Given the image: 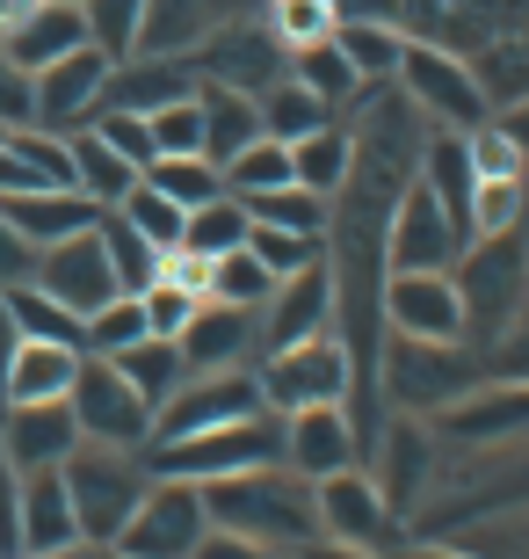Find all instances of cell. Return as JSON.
<instances>
[{
    "label": "cell",
    "mask_w": 529,
    "mask_h": 559,
    "mask_svg": "<svg viewBox=\"0 0 529 559\" xmlns=\"http://www.w3.org/2000/svg\"><path fill=\"white\" fill-rule=\"evenodd\" d=\"M103 248H109V270H117V284L139 298V290H153L160 284V270H167V254L145 240L123 211H103Z\"/></svg>",
    "instance_id": "d6a6232c"
},
{
    "label": "cell",
    "mask_w": 529,
    "mask_h": 559,
    "mask_svg": "<svg viewBox=\"0 0 529 559\" xmlns=\"http://www.w3.org/2000/svg\"><path fill=\"white\" fill-rule=\"evenodd\" d=\"M493 124L508 131V139H515V153H522V160H529V95H522V103H508V109H501V117H493Z\"/></svg>",
    "instance_id": "db71d44e"
},
{
    "label": "cell",
    "mask_w": 529,
    "mask_h": 559,
    "mask_svg": "<svg viewBox=\"0 0 529 559\" xmlns=\"http://www.w3.org/2000/svg\"><path fill=\"white\" fill-rule=\"evenodd\" d=\"M370 473H377V487H385V501L399 509V516H413L421 509V495H428V436H421V421H392V429H377V443H370V457H363Z\"/></svg>",
    "instance_id": "cb8c5ba5"
},
{
    "label": "cell",
    "mask_w": 529,
    "mask_h": 559,
    "mask_svg": "<svg viewBox=\"0 0 529 559\" xmlns=\"http://www.w3.org/2000/svg\"><path fill=\"white\" fill-rule=\"evenodd\" d=\"M211 523L240 531V538L268 545V552H305L320 538V487L290 465H262V473H232L204 487Z\"/></svg>",
    "instance_id": "6da1fadb"
},
{
    "label": "cell",
    "mask_w": 529,
    "mask_h": 559,
    "mask_svg": "<svg viewBox=\"0 0 529 559\" xmlns=\"http://www.w3.org/2000/svg\"><path fill=\"white\" fill-rule=\"evenodd\" d=\"M196 103H204V153L211 160H240L254 139H268L262 124V95H247V87H225V81H196Z\"/></svg>",
    "instance_id": "d4e9b609"
},
{
    "label": "cell",
    "mask_w": 529,
    "mask_h": 559,
    "mask_svg": "<svg viewBox=\"0 0 529 559\" xmlns=\"http://www.w3.org/2000/svg\"><path fill=\"white\" fill-rule=\"evenodd\" d=\"M81 356L73 342H22L15 371H8V400H65L73 378H81Z\"/></svg>",
    "instance_id": "4316f807"
},
{
    "label": "cell",
    "mask_w": 529,
    "mask_h": 559,
    "mask_svg": "<svg viewBox=\"0 0 529 559\" xmlns=\"http://www.w3.org/2000/svg\"><path fill=\"white\" fill-rule=\"evenodd\" d=\"M175 342H182L189 371H240L247 356H262V312H254V306H225V298H204Z\"/></svg>",
    "instance_id": "ac0fdd59"
},
{
    "label": "cell",
    "mask_w": 529,
    "mask_h": 559,
    "mask_svg": "<svg viewBox=\"0 0 529 559\" xmlns=\"http://www.w3.org/2000/svg\"><path fill=\"white\" fill-rule=\"evenodd\" d=\"M290 167H298V182H305V189L334 197V189L348 182V167H356V131H341V124L305 131V139L290 145Z\"/></svg>",
    "instance_id": "4dcf8cb0"
},
{
    "label": "cell",
    "mask_w": 529,
    "mask_h": 559,
    "mask_svg": "<svg viewBox=\"0 0 529 559\" xmlns=\"http://www.w3.org/2000/svg\"><path fill=\"white\" fill-rule=\"evenodd\" d=\"M145 131H153V160H167V153H204V103L182 95V103L153 109Z\"/></svg>",
    "instance_id": "ee69618b"
},
{
    "label": "cell",
    "mask_w": 529,
    "mask_h": 559,
    "mask_svg": "<svg viewBox=\"0 0 529 559\" xmlns=\"http://www.w3.org/2000/svg\"><path fill=\"white\" fill-rule=\"evenodd\" d=\"M247 233H254V211L225 189V197H211V204H196L189 211V240L182 248L189 254H204V262H218V254H232V248H247Z\"/></svg>",
    "instance_id": "836d02e7"
},
{
    "label": "cell",
    "mask_w": 529,
    "mask_h": 559,
    "mask_svg": "<svg viewBox=\"0 0 529 559\" xmlns=\"http://www.w3.org/2000/svg\"><path fill=\"white\" fill-rule=\"evenodd\" d=\"M377 378H385V407L435 421L465 393H479L493 371L471 342H407V334H385V371Z\"/></svg>",
    "instance_id": "3957f363"
},
{
    "label": "cell",
    "mask_w": 529,
    "mask_h": 559,
    "mask_svg": "<svg viewBox=\"0 0 529 559\" xmlns=\"http://www.w3.org/2000/svg\"><path fill=\"white\" fill-rule=\"evenodd\" d=\"M73 538H81V516H73V487H65V465L22 473V552L59 559Z\"/></svg>",
    "instance_id": "7402d4cb"
},
{
    "label": "cell",
    "mask_w": 529,
    "mask_h": 559,
    "mask_svg": "<svg viewBox=\"0 0 529 559\" xmlns=\"http://www.w3.org/2000/svg\"><path fill=\"white\" fill-rule=\"evenodd\" d=\"M139 306H145V328H153V334H167V342H175V334L189 328V312L204 306V290L175 284V276L160 270V284H153V290H139Z\"/></svg>",
    "instance_id": "bcb514c9"
},
{
    "label": "cell",
    "mask_w": 529,
    "mask_h": 559,
    "mask_svg": "<svg viewBox=\"0 0 529 559\" xmlns=\"http://www.w3.org/2000/svg\"><path fill=\"white\" fill-rule=\"evenodd\" d=\"M73 182H81V197H95L103 211H117L131 189H139V167L123 160L117 145L103 139V131H73Z\"/></svg>",
    "instance_id": "83f0119b"
},
{
    "label": "cell",
    "mask_w": 529,
    "mask_h": 559,
    "mask_svg": "<svg viewBox=\"0 0 529 559\" xmlns=\"http://www.w3.org/2000/svg\"><path fill=\"white\" fill-rule=\"evenodd\" d=\"M0 298H8V312H15L22 342H73V349H87V320L65 312L44 284H15V290H0Z\"/></svg>",
    "instance_id": "1f68e13d"
},
{
    "label": "cell",
    "mask_w": 529,
    "mask_h": 559,
    "mask_svg": "<svg viewBox=\"0 0 529 559\" xmlns=\"http://www.w3.org/2000/svg\"><path fill=\"white\" fill-rule=\"evenodd\" d=\"M211 538V501L196 479H167L153 473V487H145L139 516L123 523V552L131 559H196V545Z\"/></svg>",
    "instance_id": "ba28073f"
},
{
    "label": "cell",
    "mask_w": 529,
    "mask_h": 559,
    "mask_svg": "<svg viewBox=\"0 0 529 559\" xmlns=\"http://www.w3.org/2000/svg\"><path fill=\"white\" fill-rule=\"evenodd\" d=\"M37 124V73H22L8 51H0V131Z\"/></svg>",
    "instance_id": "c3c4849f"
},
{
    "label": "cell",
    "mask_w": 529,
    "mask_h": 559,
    "mask_svg": "<svg viewBox=\"0 0 529 559\" xmlns=\"http://www.w3.org/2000/svg\"><path fill=\"white\" fill-rule=\"evenodd\" d=\"M392 87H399L435 131H479L493 117L486 87H479V66L457 59L449 44H428V37H407V59H399V81Z\"/></svg>",
    "instance_id": "8992f818"
},
{
    "label": "cell",
    "mask_w": 529,
    "mask_h": 559,
    "mask_svg": "<svg viewBox=\"0 0 529 559\" xmlns=\"http://www.w3.org/2000/svg\"><path fill=\"white\" fill-rule=\"evenodd\" d=\"M117 211H123V218H131V226H139V233H145V240H153L160 254H175V248L189 240V211L175 204L167 189H153L145 175H139V189H131V197H123Z\"/></svg>",
    "instance_id": "74e56055"
},
{
    "label": "cell",
    "mask_w": 529,
    "mask_h": 559,
    "mask_svg": "<svg viewBox=\"0 0 529 559\" xmlns=\"http://www.w3.org/2000/svg\"><path fill=\"white\" fill-rule=\"evenodd\" d=\"M117 371L139 385L145 400H153V415H160L167 400L189 385V356L182 342H167V334H145V342H131V349H117Z\"/></svg>",
    "instance_id": "f1b7e54d"
},
{
    "label": "cell",
    "mask_w": 529,
    "mask_h": 559,
    "mask_svg": "<svg viewBox=\"0 0 529 559\" xmlns=\"http://www.w3.org/2000/svg\"><path fill=\"white\" fill-rule=\"evenodd\" d=\"M284 559H298V552H284Z\"/></svg>",
    "instance_id": "91938a15"
},
{
    "label": "cell",
    "mask_w": 529,
    "mask_h": 559,
    "mask_svg": "<svg viewBox=\"0 0 529 559\" xmlns=\"http://www.w3.org/2000/svg\"><path fill=\"white\" fill-rule=\"evenodd\" d=\"M22 189H44L37 175H29V160H22L15 145L0 139V197H22Z\"/></svg>",
    "instance_id": "816d5d0a"
},
{
    "label": "cell",
    "mask_w": 529,
    "mask_h": 559,
    "mask_svg": "<svg viewBox=\"0 0 529 559\" xmlns=\"http://www.w3.org/2000/svg\"><path fill=\"white\" fill-rule=\"evenodd\" d=\"M196 559H284V552H268V545H254V538H240V531H218V523H211V538L196 545Z\"/></svg>",
    "instance_id": "f907efd6"
},
{
    "label": "cell",
    "mask_w": 529,
    "mask_h": 559,
    "mask_svg": "<svg viewBox=\"0 0 529 559\" xmlns=\"http://www.w3.org/2000/svg\"><path fill=\"white\" fill-rule=\"evenodd\" d=\"M37 284L51 290V298H59L65 312H81V320H95V312H103L109 298H123L117 270H109V248H103V226L73 233V240H59V248H44Z\"/></svg>",
    "instance_id": "5bb4252c"
},
{
    "label": "cell",
    "mask_w": 529,
    "mask_h": 559,
    "mask_svg": "<svg viewBox=\"0 0 529 559\" xmlns=\"http://www.w3.org/2000/svg\"><path fill=\"white\" fill-rule=\"evenodd\" d=\"M298 167H290V145L284 139H254L240 160H225V189L232 197H262V189H290Z\"/></svg>",
    "instance_id": "ab89813d"
},
{
    "label": "cell",
    "mask_w": 529,
    "mask_h": 559,
    "mask_svg": "<svg viewBox=\"0 0 529 559\" xmlns=\"http://www.w3.org/2000/svg\"><path fill=\"white\" fill-rule=\"evenodd\" d=\"M37 262H44V248H29L8 218H0V290H15V284H37Z\"/></svg>",
    "instance_id": "681fc988"
},
{
    "label": "cell",
    "mask_w": 529,
    "mask_h": 559,
    "mask_svg": "<svg viewBox=\"0 0 529 559\" xmlns=\"http://www.w3.org/2000/svg\"><path fill=\"white\" fill-rule=\"evenodd\" d=\"M211 298H225V306H254L262 312L268 298H276V270H268L254 248H232L211 262Z\"/></svg>",
    "instance_id": "f35d334b"
},
{
    "label": "cell",
    "mask_w": 529,
    "mask_h": 559,
    "mask_svg": "<svg viewBox=\"0 0 529 559\" xmlns=\"http://www.w3.org/2000/svg\"><path fill=\"white\" fill-rule=\"evenodd\" d=\"M73 415H81L87 443H123V451H145L153 443V400L117 371V356H81V378H73Z\"/></svg>",
    "instance_id": "9c48e42d"
},
{
    "label": "cell",
    "mask_w": 529,
    "mask_h": 559,
    "mask_svg": "<svg viewBox=\"0 0 529 559\" xmlns=\"http://www.w3.org/2000/svg\"><path fill=\"white\" fill-rule=\"evenodd\" d=\"M81 44H95L87 37V8H65V0H37L15 29H0V51H8L22 73H44L51 59L81 51Z\"/></svg>",
    "instance_id": "44dd1931"
},
{
    "label": "cell",
    "mask_w": 529,
    "mask_h": 559,
    "mask_svg": "<svg viewBox=\"0 0 529 559\" xmlns=\"http://www.w3.org/2000/svg\"><path fill=\"white\" fill-rule=\"evenodd\" d=\"M145 8H153V0H87V37L103 44L117 66H123V59H139Z\"/></svg>",
    "instance_id": "b9f144b4"
},
{
    "label": "cell",
    "mask_w": 529,
    "mask_h": 559,
    "mask_svg": "<svg viewBox=\"0 0 529 559\" xmlns=\"http://www.w3.org/2000/svg\"><path fill=\"white\" fill-rule=\"evenodd\" d=\"M87 131H103L139 175L153 167V131H145V117H131V109H95V124H87Z\"/></svg>",
    "instance_id": "7dc6e473"
},
{
    "label": "cell",
    "mask_w": 529,
    "mask_h": 559,
    "mask_svg": "<svg viewBox=\"0 0 529 559\" xmlns=\"http://www.w3.org/2000/svg\"><path fill=\"white\" fill-rule=\"evenodd\" d=\"M109 51L103 44H81V51H65L37 73V124L44 131H81L95 124V109H103V81H109Z\"/></svg>",
    "instance_id": "2e32d148"
},
{
    "label": "cell",
    "mask_w": 529,
    "mask_h": 559,
    "mask_svg": "<svg viewBox=\"0 0 529 559\" xmlns=\"http://www.w3.org/2000/svg\"><path fill=\"white\" fill-rule=\"evenodd\" d=\"M262 124H268V139H284V145H298L305 131H320V124H334V109L312 95L298 73H284L276 87H262Z\"/></svg>",
    "instance_id": "e575fe53"
},
{
    "label": "cell",
    "mask_w": 529,
    "mask_h": 559,
    "mask_svg": "<svg viewBox=\"0 0 529 559\" xmlns=\"http://www.w3.org/2000/svg\"><path fill=\"white\" fill-rule=\"evenodd\" d=\"M320 487V538H341V545H370V552H392L399 545V509L385 501L377 473L370 465H348V473H326L312 479Z\"/></svg>",
    "instance_id": "30bf717a"
},
{
    "label": "cell",
    "mask_w": 529,
    "mask_h": 559,
    "mask_svg": "<svg viewBox=\"0 0 529 559\" xmlns=\"http://www.w3.org/2000/svg\"><path fill=\"white\" fill-rule=\"evenodd\" d=\"M15 349H22V328H15V312H8V298H0V407H8V371H15Z\"/></svg>",
    "instance_id": "f5cc1de1"
},
{
    "label": "cell",
    "mask_w": 529,
    "mask_h": 559,
    "mask_svg": "<svg viewBox=\"0 0 529 559\" xmlns=\"http://www.w3.org/2000/svg\"><path fill=\"white\" fill-rule=\"evenodd\" d=\"M65 8H87V0H65Z\"/></svg>",
    "instance_id": "680465c9"
},
{
    "label": "cell",
    "mask_w": 529,
    "mask_h": 559,
    "mask_svg": "<svg viewBox=\"0 0 529 559\" xmlns=\"http://www.w3.org/2000/svg\"><path fill=\"white\" fill-rule=\"evenodd\" d=\"M312 334H334V270L326 262L276 284V298L262 306V356L290 349V342H312Z\"/></svg>",
    "instance_id": "d6986e66"
},
{
    "label": "cell",
    "mask_w": 529,
    "mask_h": 559,
    "mask_svg": "<svg viewBox=\"0 0 529 559\" xmlns=\"http://www.w3.org/2000/svg\"><path fill=\"white\" fill-rule=\"evenodd\" d=\"M298 559H385V552H370V545H341V538H312Z\"/></svg>",
    "instance_id": "11a10c76"
},
{
    "label": "cell",
    "mask_w": 529,
    "mask_h": 559,
    "mask_svg": "<svg viewBox=\"0 0 529 559\" xmlns=\"http://www.w3.org/2000/svg\"><path fill=\"white\" fill-rule=\"evenodd\" d=\"M262 226H284V233H320L326 240V218H334V197H320V189L290 182V189H262V197H240Z\"/></svg>",
    "instance_id": "8d00e7d4"
},
{
    "label": "cell",
    "mask_w": 529,
    "mask_h": 559,
    "mask_svg": "<svg viewBox=\"0 0 529 559\" xmlns=\"http://www.w3.org/2000/svg\"><path fill=\"white\" fill-rule=\"evenodd\" d=\"M65 487H73V516L81 538H123V523L139 516L145 487H153V457L123 451V443H81L65 457Z\"/></svg>",
    "instance_id": "5b68a950"
},
{
    "label": "cell",
    "mask_w": 529,
    "mask_h": 559,
    "mask_svg": "<svg viewBox=\"0 0 529 559\" xmlns=\"http://www.w3.org/2000/svg\"><path fill=\"white\" fill-rule=\"evenodd\" d=\"M145 182L167 189L182 211H196V204H211V197H225V167L211 160V153H167V160L145 167Z\"/></svg>",
    "instance_id": "d590c367"
},
{
    "label": "cell",
    "mask_w": 529,
    "mask_h": 559,
    "mask_svg": "<svg viewBox=\"0 0 529 559\" xmlns=\"http://www.w3.org/2000/svg\"><path fill=\"white\" fill-rule=\"evenodd\" d=\"M145 334H153V328H145V306L123 290V298H109V306L87 320V349H95V356H117V349H131V342H145Z\"/></svg>",
    "instance_id": "f6af8a7d"
},
{
    "label": "cell",
    "mask_w": 529,
    "mask_h": 559,
    "mask_svg": "<svg viewBox=\"0 0 529 559\" xmlns=\"http://www.w3.org/2000/svg\"><path fill=\"white\" fill-rule=\"evenodd\" d=\"M0 443L22 473H44V465H65V457L87 443L73 400H8L0 407Z\"/></svg>",
    "instance_id": "9a60e30c"
},
{
    "label": "cell",
    "mask_w": 529,
    "mask_h": 559,
    "mask_svg": "<svg viewBox=\"0 0 529 559\" xmlns=\"http://www.w3.org/2000/svg\"><path fill=\"white\" fill-rule=\"evenodd\" d=\"M254 407H268L254 364H240V371H189V385L167 400L160 415H153V443H175V436H196V429H218V421H240V415H254Z\"/></svg>",
    "instance_id": "7c38bea8"
},
{
    "label": "cell",
    "mask_w": 529,
    "mask_h": 559,
    "mask_svg": "<svg viewBox=\"0 0 529 559\" xmlns=\"http://www.w3.org/2000/svg\"><path fill=\"white\" fill-rule=\"evenodd\" d=\"M334 44L348 51V66L363 73L370 87H392L399 81V59H407V29L399 22H377V15H341Z\"/></svg>",
    "instance_id": "484cf974"
},
{
    "label": "cell",
    "mask_w": 529,
    "mask_h": 559,
    "mask_svg": "<svg viewBox=\"0 0 529 559\" xmlns=\"http://www.w3.org/2000/svg\"><path fill=\"white\" fill-rule=\"evenodd\" d=\"M182 95H196V66L189 59H123L109 66L103 81V109H131V117H153V109L182 103Z\"/></svg>",
    "instance_id": "603a6c76"
},
{
    "label": "cell",
    "mask_w": 529,
    "mask_h": 559,
    "mask_svg": "<svg viewBox=\"0 0 529 559\" xmlns=\"http://www.w3.org/2000/svg\"><path fill=\"white\" fill-rule=\"evenodd\" d=\"M153 473L167 479H232V473H262V465H284V415L276 407H254L240 421H218V429H196V436H175V443H145Z\"/></svg>",
    "instance_id": "277c9868"
},
{
    "label": "cell",
    "mask_w": 529,
    "mask_h": 559,
    "mask_svg": "<svg viewBox=\"0 0 529 559\" xmlns=\"http://www.w3.org/2000/svg\"><path fill=\"white\" fill-rule=\"evenodd\" d=\"M0 218H8L29 248H59L73 233L103 226V204L81 197V189H22V197H0Z\"/></svg>",
    "instance_id": "ffe728a7"
},
{
    "label": "cell",
    "mask_w": 529,
    "mask_h": 559,
    "mask_svg": "<svg viewBox=\"0 0 529 559\" xmlns=\"http://www.w3.org/2000/svg\"><path fill=\"white\" fill-rule=\"evenodd\" d=\"M247 248L276 270V284H284V276H298V270H312V262H326V240H320V233H284V226H262V218H254V233H247Z\"/></svg>",
    "instance_id": "7bdbcfd3"
},
{
    "label": "cell",
    "mask_w": 529,
    "mask_h": 559,
    "mask_svg": "<svg viewBox=\"0 0 529 559\" xmlns=\"http://www.w3.org/2000/svg\"><path fill=\"white\" fill-rule=\"evenodd\" d=\"M268 29L284 51H305V44H326L341 29V0H268Z\"/></svg>",
    "instance_id": "60d3db41"
},
{
    "label": "cell",
    "mask_w": 529,
    "mask_h": 559,
    "mask_svg": "<svg viewBox=\"0 0 529 559\" xmlns=\"http://www.w3.org/2000/svg\"><path fill=\"white\" fill-rule=\"evenodd\" d=\"M392 559H479L465 545H392Z\"/></svg>",
    "instance_id": "6f0895ef"
},
{
    "label": "cell",
    "mask_w": 529,
    "mask_h": 559,
    "mask_svg": "<svg viewBox=\"0 0 529 559\" xmlns=\"http://www.w3.org/2000/svg\"><path fill=\"white\" fill-rule=\"evenodd\" d=\"M449 276H457V298H465V342L471 349H493L529 306V233L522 226L471 233Z\"/></svg>",
    "instance_id": "7a4b0ae2"
},
{
    "label": "cell",
    "mask_w": 529,
    "mask_h": 559,
    "mask_svg": "<svg viewBox=\"0 0 529 559\" xmlns=\"http://www.w3.org/2000/svg\"><path fill=\"white\" fill-rule=\"evenodd\" d=\"M262 378V400L276 415H298V407H348L356 400V356H348L341 334H312V342H290V349H268L254 364Z\"/></svg>",
    "instance_id": "52a82bcc"
},
{
    "label": "cell",
    "mask_w": 529,
    "mask_h": 559,
    "mask_svg": "<svg viewBox=\"0 0 529 559\" xmlns=\"http://www.w3.org/2000/svg\"><path fill=\"white\" fill-rule=\"evenodd\" d=\"M59 559H131V552H123V545H109V538H73Z\"/></svg>",
    "instance_id": "9f6ffc18"
},
{
    "label": "cell",
    "mask_w": 529,
    "mask_h": 559,
    "mask_svg": "<svg viewBox=\"0 0 529 559\" xmlns=\"http://www.w3.org/2000/svg\"><path fill=\"white\" fill-rule=\"evenodd\" d=\"M385 334L407 342H465V298L449 270H399L385 276Z\"/></svg>",
    "instance_id": "4fadbf2b"
},
{
    "label": "cell",
    "mask_w": 529,
    "mask_h": 559,
    "mask_svg": "<svg viewBox=\"0 0 529 559\" xmlns=\"http://www.w3.org/2000/svg\"><path fill=\"white\" fill-rule=\"evenodd\" d=\"M465 240H471V233L457 226V218L443 211V197L413 175V182L399 189V204H392V240H385L392 276H399V270H457Z\"/></svg>",
    "instance_id": "8fae6325"
},
{
    "label": "cell",
    "mask_w": 529,
    "mask_h": 559,
    "mask_svg": "<svg viewBox=\"0 0 529 559\" xmlns=\"http://www.w3.org/2000/svg\"><path fill=\"white\" fill-rule=\"evenodd\" d=\"M284 465L305 473V479L363 465V429H356V415H348V407H298V415H284Z\"/></svg>",
    "instance_id": "e0dca14e"
},
{
    "label": "cell",
    "mask_w": 529,
    "mask_h": 559,
    "mask_svg": "<svg viewBox=\"0 0 529 559\" xmlns=\"http://www.w3.org/2000/svg\"><path fill=\"white\" fill-rule=\"evenodd\" d=\"M290 73H298V81H305L326 109H348V103H363V95H370V81L348 66V51L334 37H326V44H305V51H290Z\"/></svg>",
    "instance_id": "f546056e"
}]
</instances>
